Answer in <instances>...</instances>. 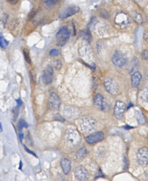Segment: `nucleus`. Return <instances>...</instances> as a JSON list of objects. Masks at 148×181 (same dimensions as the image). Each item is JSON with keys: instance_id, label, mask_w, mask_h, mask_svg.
<instances>
[{"instance_id": "obj_32", "label": "nucleus", "mask_w": 148, "mask_h": 181, "mask_svg": "<svg viewBox=\"0 0 148 181\" xmlns=\"http://www.w3.org/2000/svg\"><path fill=\"white\" fill-rule=\"evenodd\" d=\"M143 38H144V39H145V41L146 42L148 43V33L147 31H146V32H145V34H144V35H143Z\"/></svg>"}, {"instance_id": "obj_37", "label": "nucleus", "mask_w": 148, "mask_h": 181, "mask_svg": "<svg viewBox=\"0 0 148 181\" xmlns=\"http://www.w3.org/2000/svg\"><path fill=\"white\" fill-rule=\"evenodd\" d=\"M130 105H128V108H127V109H128V108H131V106H132V104H131V103H130Z\"/></svg>"}, {"instance_id": "obj_3", "label": "nucleus", "mask_w": 148, "mask_h": 181, "mask_svg": "<svg viewBox=\"0 0 148 181\" xmlns=\"http://www.w3.org/2000/svg\"><path fill=\"white\" fill-rule=\"evenodd\" d=\"M112 62L117 67H123L127 63L125 55L119 50H117L112 57Z\"/></svg>"}, {"instance_id": "obj_38", "label": "nucleus", "mask_w": 148, "mask_h": 181, "mask_svg": "<svg viewBox=\"0 0 148 181\" xmlns=\"http://www.w3.org/2000/svg\"><path fill=\"white\" fill-rule=\"evenodd\" d=\"M136 1H137V2H141V1H142L143 0H135Z\"/></svg>"}, {"instance_id": "obj_28", "label": "nucleus", "mask_w": 148, "mask_h": 181, "mask_svg": "<svg viewBox=\"0 0 148 181\" xmlns=\"http://www.w3.org/2000/svg\"><path fill=\"white\" fill-rule=\"evenodd\" d=\"M12 112L13 113V119H14V120H16V119H17V116L19 115V109H18V107H15L13 109Z\"/></svg>"}, {"instance_id": "obj_13", "label": "nucleus", "mask_w": 148, "mask_h": 181, "mask_svg": "<svg viewBox=\"0 0 148 181\" xmlns=\"http://www.w3.org/2000/svg\"><path fill=\"white\" fill-rule=\"evenodd\" d=\"M75 178L80 181L87 180L89 178V173L83 167H78L74 171Z\"/></svg>"}, {"instance_id": "obj_30", "label": "nucleus", "mask_w": 148, "mask_h": 181, "mask_svg": "<svg viewBox=\"0 0 148 181\" xmlns=\"http://www.w3.org/2000/svg\"><path fill=\"white\" fill-rule=\"evenodd\" d=\"M24 149L26 150V151L28 153H30V154H32V155H34V156H36V154H35L32 151H31L29 149H28L27 148L26 146H25V145H24Z\"/></svg>"}, {"instance_id": "obj_22", "label": "nucleus", "mask_w": 148, "mask_h": 181, "mask_svg": "<svg viewBox=\"0 0 148 181\" xmlns=\"http://www.w3.org/2000/svg\"><path fill=\"white\" fill-rule=\"evenodd\" d=\"M9 45V42L2 36L0 35V46L3 49H6Z\"/></svg>"}, {"instance_id": "obj_9", "label": "nucleus", "mask_w": 148, "mask_h": 181, "mask_svg": "<svg viewBox=\"0 0 148 181\" xmlns=\"http://www.w3.org/2000/svg\"><path fill=\"white\" fill-rule=\"evenodd\" d=\"M138 163L141 165H146L148 162V148L143 147L138 150L137 152Z\"/></svg>"}, {"instance_id": "obj_19", "label": "nucleus", "mask_w": 148, "mask_h": 181, "mask_svg": "<svg viewBox=\"0 0 148 181\" xmlns=\"http://www.w3.org/2000/svg\"><path fill=\"white\" fill-rule=\"evenodd\" d=\"M135 116H136V119L137 120L138 122L140 124H144L145 123V119L143 115L142 112L140 111H135Z\"/></svg>"}, {"instance_id": "obj_26", "label": "nucleus", "mask_w": 148, "mask_h": 181, "mask_svg": "<svg viewBox=\"0 0 148 181\" xmlns=\"http://www.w3.org/2000/svg\"><path fill=\"white\" fill-rule=\"evenodd\" d=\"M100 15L101 17L105 18V19H108L110 17V14L105 9H102L100 12Z\"/></svg>"}, {"instance_id": "obj_21", "label": "nucleus", "mask_w": 148, "mask_h": 181, "mask_svg": "<svg viewBox=\"0 0 148 181\" xmlns=\"http://www.w3.org/2000/svg\"><path fill=\"white\" fill-rule=\"evenodd\" d=\"M19 20L18 19H13L11 20V21L9 22V29L10 30H13L16 28V27L18 26L19 24Z\"/></svg>"}, {"instance_id": "obj_7", "label": "nucleus", "mask_w": 148, "mask_h": 181, "mask_svg": "<svg viewBox=\"0 0 148 181\" xmlns=\"http://www.w3.org/2000/svg\"><path fill=\"white\" fill-rule=\"evenodd\" d=\"M61 104V100L59 96L55 93H52L48 99V107L50 109L57 110Z\"/></svg>"}, {"instance_id": "obj_16", "label": "nucleus", "mask_w": 148, "mask_h": 181, "mask_svg": "<svg viewBox=\"0 0 148 181\" xmlns=\"http://www.w3.org/2000/svg\"><path fill=\"white\" fill-rule=\"evenodd\" d=\"M61 0H42L43 6L46 9H50L57 5Z\"/></svg>"}, {"instance_id": "obj_11", "label": "nucleus", "mask_w": 148, "mask_h": 181, "mask_svg": "<svg viewBox=\"0 0 148 181\" xmlns=\"http://www.w3.org/2000/svg\"><path fill=\"white\" fill-rule=\"evenodd\" d=\"M104 139V134L101 132H96L88 135L86 138V142L89 144H94L102 141Z\"/></svg>"}, {"instance_id": "obj_35", "label": "nucleus", "mask_w": 148, "mask_h": 181, "mask_svg": "<svg viewBox=\"0 0 148 181\" xmlns=\"http://www.w3.org/2000/svg\"><path fill=\"white\" fill-rule=\"evenodd\" d=\"M3 131V129H2V124L1 123H0V133H2Z\"/></svg>"}, {"instance_id": "obj_2", "label": "nucleus", "mask_w": 148, "mask_h": 181, "mask_svg": "<svg viewBox=\"0 0 148 181\" xmlns=\"http://www.w3.org/2000/svg\"><path fill=\"white\" fill-rule=\"evenodd\" d=\"M70 37V31L66 26L61 27L56 34V44L58 46H63L66 44Z\"/></svg>"}, {"instance_id": "obj_10", "label": "nucleus", "mask_w": 148, "mask_h": 181, "mask_svg": "<svg viewBox=\"0 0 148 181\" xmlns=\"http://www.w3.org/2000/svg\"><path fill=\"white\" fill-rule=\"evenodd\" d=\"M79 11H80V8L78 6H69L66 9H64L63 11L60 13L59 17L61 19H65L75 15Z\"/></svg>"}, {"instance_id": "obj_15", "label": "nucleus", "mask_w": 148, "mask_h": 181, "mask_svg": "<svg viewBox=\"0 0 148 181\" xmlns=\"http://www.w3.org/2000/svg\"><path fill=\"white\" fill-rule=\"evenodd\" d=\"M60 165L64 174L68 175L71 169V162L67 158L62 159L60 161Z\"/></svg>"}, {"instance_id": "obj_12", "label": "nucleus", "mask_w": 148, "mask_h": 181, "mask_svg": "<svg viewBox=\"0 0 148 181\" xmlns=\"http://www.w3.org/2000/svg\"><path fill=\"white\" fill-rule=\"evenodd\" d=\"M126 104L123 101H117L114 107V115L117 119L121 120L125 111Z\"/></svg>"}, {"instance_id": "obj_25", "label": "nucleus", "mask_w": 148, "mask_h": 181, "mask_svg": "<svg viewBox=\"0 0 148 181\" xmlns=\"http://www.w3.org/2000/svg\"><path fill=\"white\" fill-rule=\"evenodd\" d=\"M18 128L21 130L23 128H27L28 127V124L24 120L21 119L19 120V122L18 123Z\"/></svg>"}, {"instance_id": "obj_33", "label": "nucleus", "mask_w": 148, "mask_h": 181, "mask_svg": "<svg viewBox=\"0 0 148 181\" xmlns=\"http://www.w3.org/2000/svg\"><path fill=\"white\" fill-rule=\"evenodd\" d=\"M16 102H17V104H18L19 106H20V105H22V101H21L20 99H18V100H16Z\"/></svg>"}, {"instance_id": "obj_20", "label": "nucleus", "mask_w": 148, "mask_h": 181, "mask_svg": "<svg viewBox=\"0 0 148 181\" xmlns=\"http://www.w3.org/2000/svg\"><path fill=\"white\" fill-rule=\"evenodd\" d=\"M133 19L138 23L141 24L142 22V17L141 15L136 12H134L131 15Z\"/></svg>"}, {"instance_id": "obj_29", "label": "nucleus", "mask_w": 148, "mask_h": 181, "mask_svg": "<svg viewBox=\"0 0 148 181\" xmlns=\"http://www.w3.org/2000/svg\"><path fill=\"white\" fill-rule=\"evenodd\" d=\"M142 58L143 60H147L148 57V50H143L142 53Z\"/></svg>"}, {"instance_id": "obj_34", "label": "nucleus", "mask_w": 148, "mask_h": 181, "mask_svg": "<svg viewBox=\"0 0 148 181\" xmlns=\"http://www.w3.org/2000/svg\"><path fill=\"white\" fill-rule=\"evenodd\" d=\"M19 136L20 140V141H22L23 139V137H24V135H23V134L22 133H19Z\"/></svg>"}, {"instance_id": "obj_1", "label": "nucleus", "mask_w": 148, "mask_h": 181, "mask_svg": "<svg viewBox=\"0 0 148 181\" xmlns=\"http://www.w3.org/2000/svg\"><path fill=\"white\" fill-rule=\"evenodd\" d=\"M65 137L69 145L75 147L80 145L82 141V136L80 132L74 128H69L65 134Z\"/></svg>"}, {"instance_id": "obj_6", "label": "nucleus", "mask_w": 148, "mask_h": 181, "mask_svg": "<svg viewBox=\"0 0 148 181\" xmlns=\"http://www.w3.org/2000/svg\"><path fill=\"white\" fill-rule=\"evenodd\" d=\"M42 79L43 82L46 85H50L53 80V67L50 65H48L43 71Z\"/></svg>"}, {"instance_id": "obj_31", "label": "nucleus", "mask_w": 148, "mask_h": 181, "mask_svg": "<svg viewBox=\"0 0 148 181\" xmlns=\"http://www.w3.org/2000/svg\"><path fill=\"white\" fill-rule=\"evenodd\" d=\"M7 1H8L9 3H10L12 5H15L19 1V0H7Z\"/></svg>"}, {"instance_id": "obj_27", "label": "nucleus", "mask_w": 148, "mask_h": 181, "mask_svg": "<svg viewBox=\"0 0 148 181\" xmlns=\"http://www.w3.org/2000/svg\"><path fill=\"white\" fill-rule=\"evenodd\" d=\"M62 63L60 60H56L54 62V67L56 69H60L61 68Z\"/></svg>"}, {"instance_id": "obj_8", "label": "nucleus", "mask_w": 148, "mask_h": 181, "mask_svg": "<svg viewBox=\"0 0 148 181\" xmlns=\"http://www.w3.org/2000/svg\"><path fill=\"white\" fill-rule=\"evenodd\" d=\"M94 103L99 107L101 110L109 111L111 107L109 104L105 101L104 97L101 94H97L94 98Z\"/></svg>"}, {"instance_id": "obj_14", "label": "nucleus", "mask_w": 148, "mask_h": 181, "mask_svg": "<svg viewBox=\"0 0 148 181\" xmlns=\"http://www.w3.org/2000/svg\"><path fill=\"white\" fill-rule=\"evenodd\" d=\"M142 74L139 71H135L131 76V85L134 87H138L142 80Z\"/></svg>"}, {"instance_id": "obj_36", "label": "nucleus", "mask_w": 148, "mask_h": 181, "mask_svg": "<svg viewBox=\"0 0 148 181\" xmlns=\"http://www.w3.org/2000/svg\"><path fill=\"white\" fill-rule=\"evenodd\" d=\"M132 127H130V126H126L124 127L125 129H130V128H132Z\"/></svg>"}, {"instance_id": "obj_17", "label": "nucleus", "mask_w": 148, "mask_h": 181, "mask_svg": "<svg viewBox=\"0 0 148 181\" xmlns=\"http://www.w3.org/2000/svg\"><path fill=\"white\" fill-rule=\"evenodd\" d=\"M88 153L87 150L85 148H82L80 149L76 153V158L78 160H83L86 157L87 154Z\"/></svg>"}, {"instance_id": "obj_4", "label": "nucleus", "mask_w": 148, "mask_h": 181, "mask_svg": "<svg viewBox=\"0 0 148 181\" xmlns=\"http://www.w3.org/2000/svg\"><path fill=\"white\" fill-rule=\"evenodd\" d=\"M104 87L106 90L111 94L115 95L119 90V87L117 82L111 78H107L104 80Z\"/></svg>"}, {"instance_id": "obj_5", "label": "nucleus", "mask_w": 148, "mask_h": 181, "mask_svg": "<svg viewBox=\"0 0 148 181\" xmlns=\"http://www.w3.org/2000/svg\"><path fill=\"white\" fill-rule=\"evenodd\" d=\"M80 127L85 133H90L95 129V121L91 118H85L81 122Z\"/></svg>"}, {"instance_id": "obj_24", "label": "nucleus", "mask_w": 148, "mask_h": 181, "mask_svg": "<svg viewBox=\"0 0 148 181\" xmlns=\"http://www.w3.org/2000/svg\"><path fill=\"white\" fill-rule=\"evenodd\" d=\"M61 53V50L58 49H52L49 51V55L52 57L58 56Z\"/></svg>"}, {"instance_id": "obj_23", "label": "nucleus", "mask_w": 148, "mask_h": 181, "mask_svg": "<svg viewBox=\"0 0 148 181\" xmlns=\"http://www.w3.org/2000/svg\"><path fill=\"white\" fill-rule=\"evenodd\" d=\"M23 55H24L25 60L28 63H29V64H31V61L30 56V54H29V51L27 49H24V50H23Z\"/></svg>"}, {"instance_id": "obj_18", "label": "nucleus", "mask_w": 148, "mask_h": 181, "mask_svg": "<svg viewBox=\"0 0 148 181\" xmlns=\"http://www.w3.org/2000/svg\"><path fill=\"white\" fill-rule=\"evenodd\" d=\"M8 16L6 13H4L3 15L1 16L0 19V31H2L5 29L7 20H8Z\"/></svg>"}]
</instances>
